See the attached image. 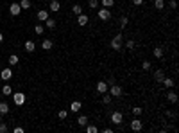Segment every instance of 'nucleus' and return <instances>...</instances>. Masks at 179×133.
<instances>
[{
  "mask_svg": "<svg viewBox=\"0 0 179 133\" xmlns=\"http://www.w3.org/2000/svg\"><path fill=\"white\" fill-rule=\"evenodd\" d=\"M108 92H109L111 97H122L124 95V88H122V86H118V85H111L108 88Z\"/></svg>",
  "mask_w": 179,
  "mask_h": 133,
  "instance_id": "1",
  "label": "nucleus"
},
{
  "mask_svg": "<svg viewBox=\"0 0 179 133\" xmlns=\"http://www.w3.org/2000/svg\"><path fill=\"white\" fill-rule=\"evenodd\" d=\"M122 42H124V36L122 34H115V38L111 40V49L113 50H122Z\"/></svg>",
  "mask_w": 179,
  "mask_h": 133,
  "instance_id": "2",
  "label": "nucleus"
},
{
  "mask_svg": "<svg viewBox=\"0 0 179 133\" xmlns=\"http://www.w3.org/2000/svg\"><path fill=\"white\" fill-rule=\"evenodd\" d=\"M122 121H124L122 112H113V114H111V122H113V124L120 126V124H122Z\"/></svg>",
  "mask_w": 179,
  "mask_h": 133,
  "instance_id": "3",
  "label": "nucleus"
},
{
  "mask_svg": "<svg viewBox=\"0 0 179 133\" xmlns=\"http://www.w3.org/2000/svg\"><path fill=\"white\" fill-rule=\"evenodd\" d=\"M13 101H15L16 106H22L25 103V94H23V92H16V94L13 95Z\"/></svg>",
  "mask_w": 179,
  "mask_h": 133,
  "instance_id": "4",
  "label": "nucleus"
},
{
  "mask_svg": "<svg viewBox=\"0 0 179 133\" xmlns=\"http://www.w3.org/2000/svg\"><path fill=\"white\" fill-rule=\"evenodd\" d=\"M90 22V16L86 15V13H81V15H77V24L81 25V27H84L86 24Z\"/></svg>",
  "mask_w": 179,
  "mask_h": 133,
  "instance_id": "5",
  "label": "nucleus"
},
{
  "mask_svg": "<svg viewBox=\"0 0 179 133\" xmlns=\"http://www.w3.org/2000/svg\"><path fill=\"white\" fill-rule=\"evenodd\" d=\"M98 18H100V20H104V22H106V20H109V18H111V13H109V9H108V7H102L100 11H98Z\"/></svg>",
  "mask_w": 179,
  "mask_h": 133,
  "instance_id": "6",
  "label": "nucleus"
},
{
  "mask_svg": "<svg viewBox=\"0 0 179 133\" xmlns=\"http://www.w3.org/2000/svg\"><path fill=\"white\" fill-rule=\"evenodd\" d=\"M108 88H109V86H108V83H106V81H98L97 83V94H106Z\"/></svg>",
  "mask_w": 179,
  "mask_h": 133,
  "instance_id": "7",
  "label": "nucleus"
},
{
  "mask_svg": "<svg viewBox=\"0 0 179 133\" xmlns=\"http://www.w3.org/2000/svg\"><path fill=\"white\" fill-rule=\"evenodd\" d=\"M142 128H143V124H142L140 119H134V121H131V130H132V131H140Z\"/></svg>",
  "mask_w": 179,
  "mask_h": 133,
  "instance_id": "8",
  "label": "nucleus"
},
{
  "mask_svg": "<svg viewBox=\"0 0 179 133\" xmlns=\"http://www.w3.org/2000/svg\"><path fill=\"white\" fill-rule=\"evenodd\" d=\"M0 77H2L4 81H9V79L13 77V70L11 69H4L2 72H0Z\"/></svg>",
  "mask_w": 179,
  "mask_h": 133,
  "instance_id": "9",
  "label": "nucleus"
},
{
  "mask_svg": "<svg viewBox=\"0 0 179 133\" xmlns=\"http://www.w3.org/2000/svg\"><path fill=\"white\" fill-rule=\"evenodd\" d=\"M20 11H22V7H20V4H11V7H9V13H11V15L13 16H18L20 15Z\"/></svg>",
  "mask_w": 179,
  "mask_h": 133,
  "instance_id": "10",
  "label": "nucleus"
},
{
  "mask_svg": "<svg viewBox=\"0 0 179 133\" xmlns=\"http://www.w3.org/2000/svg\"><path fill=\"white\" fill-rule=\"evenodd\" d=\"M154 79H156V81H158V83H161V81H163V79H165V72H163L161 69H158V70H154Z\"/></svg>",
  "mask_w": 179,
  "mask_h": 133,
  "instance_id": "11",
  "label": "nucleus"
},
{
  "mask_svg": "<svg viewBox=\"0 0 179 133\" xmlns=\"http://www.w3.org/2000/svg\"><path fill=\"white\" fill-rule=\"evenodd\" d=\"M25 50L27 52H34L36 50V43L32 42V40H27V42H25Z\"/></svg>",
  "mask_w": 179,
  "mask_h": 133,
  "instance_id": "12",
  "label": "nucleus"
},
{
  "mask_svg": "<svg viewBox=\"0 0 179 133\" xmlns=\"http://www.w3.org/2000/svg\"><path fill=\"white\" fill-rule=\"evenodd\" d=\"M167 99H168V103H172V104H176L177 103V94H176V92H167Z\"/></svg>",
  "mask_w": 179,
  "mask_h": 133,
  "instance_id": "13",
  "label": "nucleus"
},
{
  "mask_svg": "<svg viewBox=\"0 0 179 133\" xmlns=\"http://www.w3.org/2000/svg\"><path fill=\"white\" fill-rule=\"evenodd\" d=\"M52 47H54L52 40H43V42H41V49H43V50H50Z\"/></svg>",
  "mask_w": 179,
  "mask_h": 133,
  "instance_id": "14",
  "label": "nucleus"
},
{
  "mask_svg": "<svg viewBox=\"0 0 179 133\" xmlns=\"http://www.w3.org/2000/svg\"><path fill=\"white\" fill-rule=\"evenodd\" d=\"M49 9L56 13V11H59V9H61V4H59L57 0H52V2H50V5H49Z\"/></svg>",
  "mask_w": 179,
  "mask_h": 133,
  "instance_id": "15",
  "label": "nucleus"
},
{
  "mask_svg": "<svg viewBox=\"0 0 179 133\" xmlns=\"http://www.w3.org/2000/svg\"><path fill=\"white\" fill-rule=\"evenodd\" d=\"M47 18H49V11H45V9H39V11H38V20L45 22Z\"/></svg>",
  "mask_w": 179,
  "mask_h": 133,
  "instance_id": "16",
  "label": "nucleus"
},
{
  "mask_svg": "<svg viewBox=\"0 0 179 133\" xmlns=\"http://www.w3.org/2000/svg\"><path fill=\"white\" fill-rule=\"evenodd\" d=\"M165 86H167V88H172V86H174L176 83H174V79H172V77H167V76H165V79H163V81H161Z\"/></svg>",
  "mask_w": 179,
  "mask_h": 133,
  "instance_id": "17",
  "label": "nucleus"
},
{
  "mask_svg": "<svg viewBox=\"0 0 179 133\" xmlns=\"http://www.w3.org/2000/svg\"><path fill=\"white\" fill-rule=\"evenodd\" d=\"M9 114V104L7 103H0V115Z\"/></svg>",
  "mask_w": 179,
  "mask_h": 133,
  "instance_id": "18",
  "label": "nucleus"
},
{
  "mask_svg": "<svg viewBox=\"0 0 179 133\" xmlns=\"http://www.w3.org/2000/svg\"><path fill=\"white\" fill-rule=\"evenodd\" d=\"M77 124L84 128V126L88 124V117H86V115H79V117H77Z\"/></svg>",
  "mask_w": 179,
  "mask_h": 133,
  "instance_id": "19",
  "label": "nucleus"
},
{
  "mask_svg": "<svg viewBox=\"0 0 179 133\" xmlns=\"http://www.w3.org/2000/svg\"><path fill=\"white\" fill-rule=\"evenodd\" d=\"M81 106H83L81 101H74V103L70 104V110H72V112H79V110H81Z\"/></svg>",
  "mask_w": 179,
  "mask_h": 133,
  "instance_id": "20",
  "label": "nucleus"
},
{
  "mask_svg": "<svg viewBox=\"0 0 179 133\" xmlns=\"http://www.w3.org/2000/svg\"><path fill=\"white\" fill-rule=\"evenodd\" d=\"M45 25H47V29H54L56 27V20L47 18V20H45Z\"/></svg>",
  "mask_w": 179,
  "mask_h": 133,
  "instance_id": "21",
  "label": "nucleus"
},
{
  "mask_svg": "<svg viewBox=\"0 0 179 133\" xmlns=\"http://www.w3.org/2000/svg\"><path fill=\"white\" fill-rule=\"evenodd\" d=\"M154 7H156L158 11H161V9L165 7V0H154Z\"/></svg>",
  "mask_w": 179,
  "mask_h": 133,
  "instance_id": "22",
  "label": "nucleus"
},
{
  "mask_svg": "<svg viewBox=\"0 0 179 133\" xmlns=\"http://www.w3.org/2000/svg\"><path fill=\"white\" fill-rule=\"evenodd\" d=\"M84 128H86V131H88V133H97L98 131V128H97V126H93V124H86Z\"/></svg>",
  "mask_w": 179,
  "mask_h": 133,
  "instance_id": "23",
  "label": "nucleus"
},
{
  "mask_svg": "<svg viewBox=\"0 0 179 133\" xmlns=\"http://www.w3.org/2000/svg\"><path fill=\"white\" fill-rule=\"evenodd\" d=\"M154 58H158V59L163 58V49H161V47H156V49H154Z\"/></svg>",
  "mask_w": 179,
  "mask_h": 133,
  "instance_id": "24",
  "label": "nucleus"
},
{
  "mask_svg": "<svg viewBox=\"0 0 179 133\" xmlns=\"http://www.w3.org/2000/svg\"><path fill=\"white\" fill-rule=\"evenodd\" d=\"M102 103H104V104H109V103H111V95H109V92L102 94Z\"/></svg>",
  "mask_w": 179,
  "mask_h": 133,
  "instance_id": "25",
  "label": "nucleus"
},
{
  "mask_svg": "<svg viewBox=\"0 0 179 133\" xmlns=\"http://www.w3.org/2000/svg\"><path fill=\"white\" fill-rule=\"evenodd\" d=\"M72 11H74L75 15H81V13H83V5H79V4H74V7H72Z\"/></svg>",
  "mask_w": 179,
  "mask_h": 133,
  "instance_id": "26",
  "label": "nucleus"
},
{
  "mask_svg": "<svg viewBox=\"0 0 179 133\" xmlns=\"http://www.w3.org/2000/svg\"><path fill=\"white\" fill-rule=\"evenodd\" d=\"M102 5H104V7H113V5H115V0H102Z\"/></svg>",
  "mask_w": 179,
  "mask_h": 133,
  "instance_id": "27",
  "label": "nucleus"
},
{
  "mask_svg": "<svg viewBox=\"0 0 179 133\" xmlns=\"http://www.w3.org/2000/svg\"><path fill=\"white\" fill-rule=\"evenodd\" d=\"M20 4V7H22V9H29L31 7V2H29V0H22V2H18Z\"/></svg>",
  "mask_w": 179,
  "mask_h": 133,
  "instance_id": "28",
  "label": "nucleus"
},
{
  "mask_svg": "<svg viewBox=\"0 0 179 133\" xmlns=\"http://www.w3.org/2000/svg\"><path fill=\"white\" fill-rule=\"evenodd\" d=\"M97 5H98V0H88V7L90 9H97Z\"/></svg>",
  "mask_w": 179,
  "mask_h": 133,
  "instance_id": "29",
  "label": "nucleus"
},
{
  "mask_svg": "<svg viewBox=\"0 0 179 133\" xmlns=\"http://www.w3.org/2000/svg\"><path fill=\"white\" fill-rule=\"evenodd\" d=\"M43 31H45V27H43L41 24H38L36 27H34V32H36V34H43Z\"/></svg>",
  "mask_w": 179,
  "mask_h": 133,
  "instance_id": "30",
  "label": "nucleus"
},
{
  "mask_svg": "<svg viewBox=\"0 0 179 133\" xmlns=\"http://www.w3.org/2000/svg\"><path fill=\"white\" fill-rule=\"evenodd\" d=\"M134 45H136V43H134V40H127V42H125V49H129V50H131V49H134Z\"/></svg>",
  "mask_w": 179,
  "mask_h": 133,
  "instance_id": "31",
  "label": "nucleus"
},
{
  "mask_svg": "<svg viewBox=\"0 0 179 133\" xmlns=\"http://www.w3.org/2000/svg\"><path fill=\"white\" fill-rule=\"evenodd\" d=\"M142 112H143V110H142V106H134V108H132V114H134L136 117H140V115H142Z\"/></svg>",
  "mask_w": 179,
  "mask_h": 133,
  "instance_id": "32",
  "label": "nucleus"
},
{
  "mask_svg": "<svg viewBox=\"0 0 179 133\" xmlns=\"http://www.w3.org/2000/svg\"><path fill=\"white\" fill-rule=\"evenodd\" d=\"M9 63H11V66L16 65V63H18V56H16V54H11V56H9Z\"/></svg>",
  "mask_w": 179,
  "mask_h": 133,
  "instance_id": "33",
  "label": "nucleus"
},
{
  "mask_svg": "<svg viewBox=\"0 0 179 133\" xmlns=\"http://www.w3.org/2000/svg\"><path fill=\"white\" fill-rule=\"evenodd\" d=\"M11 92H13V90H11L9 85H5L4 88H2V94H4V95H11Z\"/></svg>",
  "mask_w": 179,
  "mask_h": 133,
  "instance_id": "34",
  "label": "nucleus"
},
{
  "mask_svg": "<svg viewBox=\"0 0 179 133\" xmlns=\"http://www.w3.org/2000/svg\"><path fill=\"white\" fill-rule=\"evenodd\" d=\"M127 24H129V18H127V16H122V18H120V27L124 29Z\"/></svg>",
  "mask_w": 179,
  "mask_h": 133,
  "instance_id": "35",
  "label": "nucleus"
},
{
  "mask_svg": "<svg viewBox=\"0 0 179 133\" xmlns=\"http://www.w3.org/2000/svg\"><path fill=\"white\" fill-rule=\"evenodd\" d=\"M7 131H9V126L4 124V122H0V133H7Z\"/></svg>",
  "mask_w": 179,
  "mask_h": 133,
  "instance_id": "36",
  "label": "nucleus"
},
{
  "mask_svg": "<svg viewBox=\"0 0 179 133\" xmlns=\"http://www.w3.org/2000/svg\"><path fill=\"white\" fill-rule=\"evenodd\" d=\"M57 117H59V119H66V117H68V112H66V110H59Z\"/></svg>",
  "mask_w": 179,
  "mask_h": 133,
  "instance_id": "37",
  "label": "nucleus"
},
{
  "mask_svg": "<svg viewBox=\"0 0 179 133\" xmlns=\"http://www.w3.org/2000/svg\"><path fill=\"white\" fill-rule=\"evenodd\" d=\"M142 69H143V70H150V61H147V59H145V61L142 63Z\"/></svg>",
  "mask_w": 179,
  "mask_h": 133,
  "instance_id": "38",
  "label": "nucleus"
},
{
  "mask_svg": "<svg viewBox=\"0 0 179 133\" xmlns=\"http://www.w3.org/2000/svg\"><path fill=\"white\" fill-rule=\"evenodd\" d=\"M168 7H170V9H176V7H177V2H176V0H170V2H168Z\"/></svg>",
  "mask_w": 179,
  "mask_h": 133,
  "instance_id": "39",
  "label": "nucleus"
},
{
  "mask_svg": "<svg viewBox=\"0 0 179 133\" xmlns=\"http://www.w3.org/2000/svg\"><path fill=\"white\" fill-rule=\"evenodd\" d=\"M106 83H108V86L115 85V77H113V76H111V77H108V81H106Z\"/></svg>",
  "mask_w": 179,
  "mask_h": 133,
  "instance_id": "40",
  "label": "nucleus"
},
{
  "mask_svg": "<svg viewBox=\"0 0 179 133\" xmlns=\"http://www.w3.org/2000/svg\"><path fill=\"white\" fill-rule=\"evenodd\" d=\"M143 0H132V5H142Z\"/></svg>",
  "mask_w": 179,
  "mask_h": 133,
  "instance_id": "41",
  "label": "nucleus"
},
{
  "mask_svg": "<svg viewBox=\"0 0 179 133\" xmlns=\"http://www.w3.org/2000/svg\"><path fill=\"white\" fill-rule=\"evenodd\" d=\"M13 131H15V133H22V131H23V128H20V126H16V128L13 130Z\"/></svg>",
  "mask_w": 179,
  "mask_h": 133,
  "instance_id": "42",
  "label": "nucleus"
},
{
  "mask_svg": "<svg viewBox=\"0 0 179 133\" xmlns=\"http://www.w3.org/2000/svg\"><path fill=\"white\" fill-rule=\"evenodd\" d=\"M4 42V34H2V32H0V43H2Z\"/></svg>",
  "mask_w": 179,
  "mask_h": 133,
  "instance_id": "43",
  "label": "nucleus"
},
{
  "mask_svg": "<svg viewBox=\"0 0 179 133\" xmlns=\"http://www.w3.org/2000/svg\"><path fill=\"white\" fill-rule=\"evenodd\" d=\"M0 122H2V115H0Z\"/></svg>",
  "mask_w": 179,
  "mask_h": 133,
  "instance_id": "44",
  "label": "nucleus"
}]
</instances>
